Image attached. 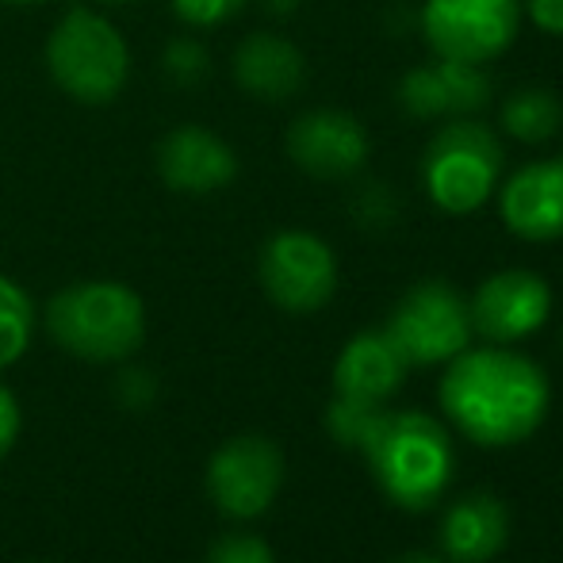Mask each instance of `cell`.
I'll list each match as a JSON object with an SVG mask.
<instances>
[{
  "mask_svg": "<svg viewBox=\"0 0 563 563\" xmlns=\"http://www.w3.org/2000/svg\"><path fill=\"white\" fill-rule=\"evenodd\" d=\"M441 407L475 445H518L549 415V376L510 349H464L441 379Z\"/></svg>",
  "mask_w": 563,
  "mask_h": 563,
  "instance_id": "obj_1",
  "label": "cell"
},
{
  "mask_svg": "<svg viewBox=\"0 0 563 563\" xmlns=\"http://www.w3.org/2000/svg\"><path fill=\"white\" fill-rule=\"evenodd\" d=\"M46 330L66 353L89 364L126 361L146 338L142 299L126 284L81 280L46 303Z\"/></svg>",
  "mask_w": 563,
  "mask_h": 563,
  "instance_id": "obj_2",
  "label": "cell"
},
{
  "mask_svg": "<svg viewBox=\"0 0 563 563\" xmlns=\"http://www.w3.org/2000/svg\"><path fill=\"white\" fill-rule=\"evenodd\" d=\"M418 177L430 203L445 216H472L498 192L506 177V150L490 126L479 119H445L426 142Z\"/></svg>",
  "mask_w": 563,
  "mask_h": 563,
  "instance_id": "obj_3",
  "label": "cell"
},
{
  "mask_svg": "<svg viewBox=\"0 0 563 563\" xmlns=\"http://www.w3.org/2000/svg\"><path fill=\"white\" fill-rule=\"evenodd\" d=\"M376 475L379 490L402 510H426L449 487L452 475V445L441 422L418 410L391 415L387 410L384 426L364 449Z\"/></svg>",
  "mask_w": 563,
  "mask_h": 563,
  "instance_id": "obj_4",
  "label": "cell"
},
{
  "mask_svg": "<svg viewBox=\"0 0 563 563\" xmlns=\"http://www.w3.org/2000/svg\"><path fill=\"white\" fill-rule=\"evenodd\" d=\"M46 69L77 104H112L131 77V51L119 27L97 8H69L46 38Z\"/></svg>",
  "mask_w": 563,
  "mask_h": 563,
  "instance_id": "obj_5",
  "label": "cell"
},
{
  "mask_svg": "<svg viewBox=\"0 0 563 563\" xmlns=\"http://www.w3.org/2000/svg\"><path fill=\"white\" fill-rule=\"evenodd\" d=\"M521 15V0H422L418 27L438 58L487 66L518 43Z\"/></svg>",
  "mask_w": 563,
  "mask_h": 563,
  "instance_id": "obj_6",
  "label": "cell"
},
{
  "mask_svg": "<svg viewBox=\"0 0 563 563\" xmlns=\"http://www.w3.org/2000/svg\"><path fill=\"white\" fill-rule=\"evenodd\" d=\"M384 330L407 356V364L452 361L456 353H464L475 334L467 299L445 280H422L407 288Z\"/></svg>",
  "mask_w": 563,
  "mask_h": 563,
  "instance_id": "obj_7",
  "label": "cell"
},
{
  "mask_svg": "<svg viewBox=\"0 0 563 563\" xmlns=\"http://www.w3.org/2000/svg\"><path fill=\"white\" fill-rule=\"evenodd\" d=\"M261 288L276 307L311 314L338 291V257L311 230H280L261 245Z\"/></svg>",
  "mask_w": 563,
  "mask_h": 563,
  "instance_id": "obj_8",
  "label": "cell"
},
{
  "mask_svg": "<svg viewBox=\"0 0 563 563\" xmlns=\"http://www.w3.org/2000/svg\"><path fill=\"white\" fill-rule=\"evenodd\" d=\"M284 483V452L261 433H242L219 445L208 460V495L227 518H261Z\"/></svg>",
  "mask_w": 563,
  "mask_h": 563,
  "instance_id": "obj_9",
  "label": "cell"
},
{
  "mask_svg": "<svg viewBox=\"0 0 563 563\" xmlns=\"http://www.w3.org/2000/svg\"><path fill=\"white\" fill-rule=\"evenodd\" d=\"M288 157L319 180H345L364 169L372 154L368 131L356 115L341 108H311L288 126Z\"/></svg>",
  "mask_w": 563,
  "mask_h": 563,
  "instance_id": "obj_10",
  "label": "cell"
},
{
  "mask_svg": "<svg viewBox=\"0 0 563 563\" xmlns=\"http://www.w3.org/2000/svg\"><path fill=\"white\" fill-rule=\"evenodd\" d=\"M467 311H472V327L483 338L510 345L549 322L552 288L544 276L529 273V268H503L475 288Z\"/></svg>",
  "mask_w": 563,
  "mask_h": 563,
  "instance_id": "obj_11",
  "label": "cell"
},
{
  "mask_svg": "<svg viewBox=\"0 0 563 563\" xmlns=\"http://www.w3.org/2000/svg\"><path fill=\"white\" fill-rule=\"evenodd\" d=\"M395 100L410 119H464L490 104V77L483 66L433 54L426 66L402 74Z\"/></svg>",
  "mask_w": 563,
  "mask_h": 563,
  "instance_id": "obj_12",
  "label": "cell"
},
{
  "mask_svg": "<svg viewBox=\"0 0 563 563\" xmlns=\"http://www.w3.org/2000/svg\"><path fill=\"white\" fill-rule=\"evenodd\" d=\"M498 219L526 242L563 238V157L526 162L498 180Z\"/></svg>",
  "mask_w": 563,
  "mask_h": 563,
  "instance_id": "obj_13",
  "label": "cell"
},
{
  "mask_svg": "<svg viewBox=\"0 0 563 563\" xmlns=\"http://www.w3.org/2000/svg\"><path fill=\"white\" fill-rule=\"evenodd\" d=\"M157 177L180 196H211L223 192L238 177V154L227 139L200 123H180L157 142L154 150Z\"/></svg>",
  "mask_w": 563,
  "mask_h": 563,
  "instance_id": "obj_14",
  "label": "cell"
},
{
  "mask_svg": "<svg viewBox=\"0 0 563 563\" xmlns=\"http://www.w3.org/2000/svg\"><path fill=\"white\" fill-rule=\"evenodd\" d=\"M234 81L245 97L265 100V104H284L307 81V58L291 38L273 35V31H253L234 51Z\"/></svg>",
  "mask_w": 563,
  "mask_h": 563,
  "instance_id": "obj_15",
  "label": "cell"
},
{
  "mask_svg": "<svg viewBox=\"0 0 563 563\" xmlns=\"http://www.w3.org/2000/svg\"><path fill=\"white\" fill-rule=\"evenodd\" d=\"M407 356L391 341L387 330H364L349 338L334 364L338 395H356V399H391L399 384L407 379Z\"/></svg>",
  "mask_w": 563,
  "mask_h": 563,
  "instance_id": "obj_16",
  "label": "cell"
},
{
  "mask_svg": "<svg viewBox=\"0 0 563 563\" xmlns=\"http://www.w3.org/2000/svg\"><path fill=\"white\" fill-rule=\"evenodd\" d=\"M510 537V506L490 490L456 498L441 518V544L456 563H487Z\"/></svg>",
  "mask_w": 563,
  "mask_h": 563,
  "instance_id": "obj_17",
  "label": "cell"
},
{
  "mask_svg": "<svg viewBox=\"0 0 563 563\" xmlns=\"http://www.w3.org/2000/svg\"><path fill=\"white\" fill-rule=\"evenodd\" d=\"M498 126L521 146L552 142L563 126V100L544 85H521V89L506 92L498 104Z\"/></svg>",
  "mask_w": 563,
  "mask_h": 563,
  "instance_id": "obj_18",
  "label": "cell"
},
{
  "mask_svg": "<svg viewBox=\"0 0 563 563\" xmlns=\"http://www.w3.org/2000/svg\"><path fill=\"white\" fill-rule=\"evenodd\" d=\"M35 334V307L15 280L0 276V368H12Z\"/></svg>",
  "mask_w": 563,
  "mask_h": 563,
  "instance_id": "obj_19",
  "label": "cell"
},
{
  "mask_svg": "<svg viewBox=\"0 0 563 563\" xmlns=\"http://www.w3.org/2000/svg\"><path fill=\"white\" fill-rule=\"evenodd\" d=\"M387 410L376 399H356V395H338L327 407V430L338 445L349 449H368V441L376 438V430L384 426Z\"/></svg>",
  "mask_w": 563,
  "mask_h": 563,
  "instance_id": "obj_20",
  "label": "cell"
},
{
  "mask_svg": "<svg viewBox=\"0 0 563 563\" xmlns=\"http://www.w3.org/2000/svg\"><path fill=\"white\" fill-rule=\"evenodd\" d=\"M208 51H203V43H196V38H173L169 51H165V74L173 77L177 85H196L208 77Z\"/></svg>",
  "mask_w": 563,
  "mask_h": 563,
  "instance_id": "obj_21",
  "label": "cell"
},
{
  "mask_svg": "<svg viewBox=\"0 0 563 563\" xmlns=\"http://www.w3.org/2000/svg\"><path fill=\"white\" fill-rule=\"evenodd\" d=\"M169 4L188 27H219V23L234 20L250 0H169Z\"/></svg>",
  "mask_w": 563,
  "mask_h": 563,
  "instance_id": "obj_22",
  "label": "cell"
},
{
  "mask_svg": "<svg viewBox=\"0 0 563 563\" xmlns=\"http://www.w3.org/2000/svg\"><path fill=\"white\" fill-rule=\"evenodd\" d=\"M208 563H276L273 549L253 533H230L219 537L208 552Z\"/></svg>",
  "mask_w": 563,
  "mask_h": 563,
  "instance_id": "obj_23",
  "label": "cell"
},
{
  "mask_svg": "<svg viewBox=\"0 0 563 563\" xmlns=\"http://www.w3.org/2000/svg\"><path fill=\"white\" fill-rule=\"evenodd\" d=\"M115 395H119V402L123 407H150V402L157 399V379L150 376L146 368H126V372H119V379H115Z\"/></svg>",
  "mask_w": 563,
  "mask_h": 563,
  "instance_id": "obj_24",
  "label": "cell"
},
{
  "mask_svg": "<svg viewBox=\"0 0 563 563\" xmlns=\"http://www.w3.org/2000/svg\"><path fill=\"white\" fill-rule=\"evenodd\" d=\"M521 12L541 27L544 35L563 38V0H521Z\"/></svg>",
  "mask_w": 563,
  "mask_h": 563,
  "instance_id": "obj_25",
  "label": "cell"
},
{
  "mask_svg": "<svg viewBox=\"0 0 563 563\" xmlns=\"http://www.w3.org/2000/svg\"><path fill=\"white\" fill-rule=\"evenodd\" d=\"M15 433H20V407H15V395L0 384V456L15 445Z\"/></svg>",
  "mask_w": 563,
  "mask_h": 563,
  "instance_id": "obj_26",
  "label": "cell"
},
{
  "mask_svg": "<svg viewBox=\"0 0 563 563\" xmlns=\"http://www.w3.org/2000/svg\"><path fill=\"white\" fill-rule=\"evenodd\" d=\"M296 4H299V0H268V12L288 15V12H296Z\"/></svg>",
  "mask_w": 563,
  "mask_h": 563,
  "instance_id": "obj_27",
  "label": "cell"
},
{
  "mask_svg": "<svg viewBox=\"0 0 563 563\" xmlns=\"http://www.w3.org/2000/svg\"><path fill=\"white\" fill-rule=\"evenodd\" d=\"M399 563H445V560H438V556H422V552H415V556H402Z\"/></svg>",
  "mask_w": 563,
  "mask_h": 563,
  "instance_id": "obj_28",
  "label": "cell"
},
{
  "mask_svg": "<svg viewBox=\"0 0 563 563\" xmlns=\"http://www.w3.org/2000/svg\"><path fill=\"white\" fill-rule=\"evenodd\" d=\"M0 4H8V8H31V4H46V0H0Z\"/></svg>",
  "mask_w": 563,
  "mask_h": 563,
  "instance_id": "obj_29",
  "label": "cell"
},
{
  "mask_svg": "<svg viewBox=\"0 0 563 563\" xmlns=\"http://www.w3.org/2000/svg\"><path fill=\"white\" fill-rule=\"evenodd\" d=\"M97 4H108V8H119V4H126V0H97Z\"/></svg>",
  "mask_w": 563,
  "mask_h": 563,
  "instance_id": "obj_30",
  "label": "cell"
}]
</instances>
